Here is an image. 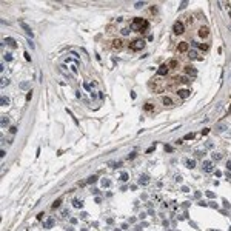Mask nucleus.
<instances>
[{"label":"nucleus","mask_w":231,"mask_h":231,"mask_svg":"<svg viewBox=\"0 0 231 231\" xmlns=\"http://www.w3.org/2000/svg\"><path fill=\"white\" fill-rule=\"evenodd\" d=\"M145 28H148V22L142 17H136L131 23V29L133 31H143Z\"/></svg>","instance_id":"f257e3e1"},{"label":"nucleus","mask_w":231,"mask_h":231,"mask_svg":"<svg viewBox=\"0 0 231 231\" xmlns=\"http://www.w3.org/2000/svg\"><path fill=\"white\" fill-rule=\"evenodd\" d=\"M143 46H145V40H143V39H136V40L131 42V49H134V51L142 49Z\"/></svg>","instance_id":"f03ea898"},{"label":"nucleus","mask_w":231,"mask_h":231,"mask_svg":"<svg viewBox=\"0 0 231 231\" xmlns=\"http://www.w3.org/2000/svg\"><path fill=\"white\" fill-rule=\"evenodd\" d=\"M20 28L25 31V34H26L29 39H32V37H34V31L31 29V26H29V25L26 23V22H20Z\"/></svg>","instance_id":"7ed1b4c3"},{"label":"nucleus","mask_w":231,"mask_h":231,"mask_svg":"<svg viewBox=\"0 0 231 231\" xmlns=\"http://www.w3.org/2000/svg\"><path fill=\"white\" fill-rule=\"evenodd\" d=\"M183 31H185V26H183V23H182V22H176V23L173 25V32H174L176 35L183 34Z\"/></svg>","instance_id":"20e7f679"},{"label":"nucleus","mask_w":231,"mask_h":231,"mask_svg":"<svg viewBox=\"0 0 231 231\" xmlns=\"http://www.w3.org/2000/svg\"><path fill=\"white\" fill-rule=\"evenodd\" d=\"M202 168H203L205 173H211V171H213V168H214V165H213V162H211V160H205L203 165H202Z\"/></svg>","instance_id":"39448f33"},{"label":"nucleus","mask_w":231,"mask_h":231,"mask_svg":"<svg viewBox=\"0 0 231 231\" xmlns=\"http://www.w3.org/2000/svg\"><path fill=\"white\" fill-rule=\"evenodd\" d=\"M168 71H170V68H168V65H160V66H159V69H157V74L159 76H167L168 74Z\"/></svg>","instance_id":"423d86ee"},{"label":"nucleus","mask_w":231,"mask_h":231,"mask_svg":"<svg viewBox=\"0 0 231 231\" xmlns=\"http://www.w3.org/2000/svg\"><path fill=\"white\" fill-rule=\"evenodd\" d=\"M197 34H199V37L200 39H206L208 37V34H210V29H208L206 26H202L199 29V32H197Z\"/></svg>","instance_id":"0eeeda50"},{"label":"nucleus","mask_w":231,"mask_h":231,"mask_svg":"<svg viewBox=\"0 0 231 231\" xmlns=\"http://www.w3.org/2000/svg\"><path fill=\"white\" fill-rule=\"evenodd\" d=\"M185 74H187V76H190V77H194L197 74V69H196V68H193V66H185Z\"/></svg>","instance_id":"6e6552de"},{"label":"nucleus","mask_w":231,"mask_h":231,"mask_svg":"<svg viewBox=\"0 0 231 231\" xmlns=\"http://www.w3.org/2000/svg\"><path fill=\"white\" fill-rule=\"evenodd\" d=\"M177 51L179 53H187L188 51V43L187 42H180V43L177 45Z\"/></svg>","instance_id":"1a4fd4ad"},{"label":"nucleus","mask_w":231,"mask_h":231,"mask_svg":"<svg viewBox=\"0 0 231 231\" xmlns=\"http://www.w3.org/2000/svg\"><path fill=\"white\" fill-rule=\"evenodd\" d=\"M5 43L9 45L11 48H17V42H15L12 37H6V39H5Z\"/></svg>","instance_id":"9d476101"},{"label":"nucleus","mask_w":231,"mask_h":231,"mask_svg":"<svg viewBox=\"0 0 231 231\" xmlns=\"http://www.w3.org/2000/svg\"><path fill=\"white\" fill-rule=\"evenodd\" d=\"M190 94H191V91H190V89H179V91H177V96H179V97H182V99L188 97Z\"/></svg>","instance_id":"9b49d317"},{"label":"nucleus","mask_w":231,"mask_h":231,"mask_svg":"<svg viewBox=\"0 0 231 231\" xmlns=\"http://www.w3.org/2000/svg\"><path fill=\"white\" fill-rule=\"evenodd\" d=\"M149 182V176L148 174H142L140 179H139V185H146Z\"/></svg>","instance_id":"f8f14e48"},{"label":"nucleus","mask_w":231,"mask_h":231,"mask_svg":"<svg viewBox=\"0 0 231 231\" xmlns=\"http://www.w3.org/2000/svg\"><path fill=\"white\" fill-rule=\"evenodd\" d=\"M188 57L191 59V60H194V59H199V53H197L196 49H191V51H188ZM200 60V59H199Z\"/></svg>","instance_id":"ddd939ff"},{"label":"nucleus","mask_w":231,"mask_h":231,"mask_svg":"<svg viewBox=\"0 0 231 231\" xmlns=\"http://www.w3.org/2000/svg\"><path fill=\"white\" fill-rule=\"evenodd\" d=\"M54 223H56V219L54 217H48V220L45 222V228H51V226H54Z\"/></svg>","instance_id":"4468645a"},{"label":"nucleus","mask_w":231,"mask_h":231,"mask_svg":"<svg viewBox=\"0 0 231 231\" xmlns=\"http://www.w3.org/2000/svg\"><path fill=\"white\" fill-rule=\"evenodd\" d=\"M162 102H163L165 106H171V105H173V100H171V97H168V96L162 97Z\"/></svg>","instance_id":"2eb2a0df"},{"label":"nucleus","mask_w":231,"mask_h":231,"mask_svg":"<svg viewBox=\"0 0 231 231\" xmlns=\"http://www.w3.org/2000/svg\"><path fill=\"white\" fill-rule=\"evenodd\" d=\"M185 165H187V168H190V170H193V168L196 167V160H193V159H187V162H185Z\"/></svg>","instance_id":"dca6fc26"},{"label":"nucleus","mask_w":231,"mask_h":231,"mask_svg":"<svg viewBox=\"0 0 231 231\" xmlns=\"http://www.w3.org/2000/svg\"><path fill=\"white\" fill-rule=\"evenodd\" d=\"M73 206H74V208H79V210H80V208L83 206V202H82L80 199H73Z\"/></svg>","instance_id":"f3484780"},{"label":"nucleus","mask_w":231,"mask_h":231,"mask_svg":"<svg viewBox=\"0 0 231 231\" xmlns=\"http://www.w3.org/2000/svg\"><path fill=\"white\" fill-rule=\"evenodd\" d=\"M109 185H111V180H109L108 177L102 179V182H100V187H102V188H106V187H109Z\"/></svg>","instance_id":"a211bd4d"},{"label":"nucleus","mask_w":231,"mask_h":231,"mask_svg":"<svg viewBox=\"0 0 231 231\" xmlns=\"http://www.w3.org/2000/svg\"><path fill=\"white\" fill-rule=\"evenodd\" d=\"M193 46H199L202 51H208V49H210V46H208L206 43H200V45H199V43H196V42H194V43H193Z\"/></svg>","instance_id":"6ab92c4d"},{"label":"nucleus","mask_w":231,"mask_h":231,"mask_svg":"<svg viewBox=\"0 0 231 231\" xmlns=\"http://www.w3.org/2000/svg\"><path fill=\"white\" fill-rule=\"evenodd\" d=\"M97 179H99V177H97L96 174H93V176H89V177L86 179V183H96V182H97Z\"/></svg>","instance_id":"aec40b11"},{"label":"nucleus","mask_w":231,"mask_h":231,"mask_svg":"<svg viewBox=\"0 0 231 231\" xmlns=\"http://www.w3.org/2000/svg\"><path fill=\"white\" fill-rule=\"evenodd\" d=\"M113 46H114V48H117V49H119V48H122V46H123L122 40H119V39H116V40H113Z\"/></svg>","instance_id":"412c9836"},{"label":"nucleus","mask_w":231,"mask_h":231,"mask_svg":"<svg viewBox=\"0 0 231 231\" xmlns=\"http://www.w3.org/2000/svg\"><path fill=\"white\" fill-rule=\"evenodd\" d=\"M0 105H2V106L9 105V99H8L6 96H2V99H0Z\"/></svg>","instance_id":"4be33fe9"},{"label":"nucleus","mask_w":231,"mask_h":231,"mask_svg":"<svg viewBox=\"0 0 231 231\" xmlns=\"http://www.w3.org/2000/svg\"><path fill=\"white\" fill-rule=\"evenodd\" d=\"M9 120H11V119H9L8 116H3V117H2V126H3V128L9 125Z\"/></svg>","instance_id":"5701e85b"},{"label":"nucleus","mask_w":231,"mask_h":231,"mask_svg":"<svg viewBox=\"0 0 231 231\" xmlns=\"http://www.w3.org/2000/svg\"><path fill=\"white\" fill-rule=\"evenodd\" d=\"M211 157H213V160H222V154H220V152H213V154H211Z\"/></svg>","instance_id":"b1692460"},{"label":"nucleus","mask_w":231,"mask_h":231,"mask_svg":"<svg viewBox=\"0 0 231 231\" xmlns=\"http://www.w3.org/2000/svg\"><path fill=\"white\" fill-rule=\"evenodd\" d=\"M143 109H145V111H152V109H154V105H152V103H145V105H143Z\"/></svg>","instance_id":"393cba45"},{"label":"nucleus","mask_w":231,"mask_h":231,"mask_svg":"<svg viewBox=\"0 0 231 231\" xmlns=\"http://www.w3.org/2000/svg\"><path fill=\"white\" fill-rule=\"evenodd\" d=\"M177 66V60H174V59H171L170 63H168V68H176Z\"/></svg>","instance_id":"a878e982"},{"label":"nucleus","mask_w":231,"mask_h":231,"mask_svg":"<svg viewBox=\"0 0 231 231\" xmlns=\"http://www.w3.org/2000/svg\"><path fill=\"white\" fill-rule=\"evenodd\" d=\"M216 129H217V131H225V129H226V125H225V123H220V125L216 126Z\"/></svg>","instance_id":"bb28decb"},{"label":"nucleus","mask_w":231,"mask_h":231,"mask_svg":"<svg viewBox=\"0 0 231 231\" xmlns=\"http://www.w3.org/2000/svg\"><path fill=\"white\" fill-rule=\"evenodd\" d=\"M128 177H129L128 173H122V174H120V180H122V182H126V180H128Z\"/></svg>","instance_id":"cd10ccee"},{"label":"nucleus","mask_w":231,"mask_h":231,"mask_svg":"<svg viewBox=\"0 0 231 231\" xmlns=\"http://www.w3.org/2000/svg\"><path fill=\"white\" fill-rule=\"evenodd\" d=\"M194 137H196V134H194V133H190V134H187V136H185V140H191V139H194Z\"/></svg>","instance_id":"c85d7f7f"},{"label":"nucleus","mask_w":231,"mask_h":231,"mask_svg":"<svg viewBox=\"0 0 231 231\" xmlns=\"http://www.w3.org/2000/svg\"><path fill=\"white\" fill-rule=\"evenodd\" d=\"M206 197L208 199H216V194H214L213 191H206Z\"/></svg>","instance_id":"c756f323"},{"label":"nucleus","mask_w":231,"mask_h":231,"mask_svg":"<svg viewBox=\"0 0 231 231\" xmlns=\"http://www.w3.org/2000/svg\"><path fill=\"white\" fill-rule=\"evenodd\" d=\"M60 203H62V199H57L56 202L53 203V208H54V210H56V208H59V206H60Z\"/></svg>","instance_id":"7c9ffc66"},{"label":"nucleus","mask_w":231,"mask_h":231,"mask_svg":"<svg viewBox=\"0 0 231 231\" xmlns=\"http://www.w3.org/2000/svg\"><path fill=\"white\" fill-rule=\"evenodd\" d=\"M3 59H5L6 62H11V60H12V56H11V54L8 53V54H5V57H3Z\"/></svg>","instance_id":"2f4dec72"},{"label":"nucleus","mask_w":231,"mask_h":231,"mask_svg":"<svg viewBox=\"0 0 231 231\" xmlns=\"http://www.w3.org/2000/svg\"><path fill=\"white\" fill-rule=\"evenodd\" d=\"M8 83H9V80H8V79H2V88H5L6 85H8Z\"/></svg>","instance_id":"473e14b6"},{"label":"nucleus","mask_w":231,"mask_h":231,"mask_svg":"<svg viewBox=\"0 0 231 231\" xmlns=\"http://www.w3.org/2000/svg\"><path fill=\"white\" fill-rule=\"evenodd\" d=\"M9 133H11V134H15V133H17V128H15V126H11V128H9Z\"/></svg>","instance_id":"72a5a7b5"},{"label":"nucleus","mask_w":231,"mask_h":231,"mask_svg":"<svg viewBox=\"0 0 231 231\" xmlns=\"http://www.w3.org/2000/svg\"><path fill=\"white\" fill-rule=\"evenodd\" d=\"M142 6H145V2H137L136 3V8H142Z\"/></svg>","instance_id":"f704fd0d"},{"label":"nucleus","mask_w":231,"mask_h":231,"mask_svg":"<svg viewBox=\"0 0 231 231\" xmlns=\"http://www.w3.org/2000/svg\"><path fill=\"white\" fill-rule=\"evenodd\" d=\"M28 85H26V83H20V89H28Z\"/></svg>","instance_id":"c9c22d12"},{"label":"nucleus","mask_w":231,"mask_h":231,"mask_svg":"<svg viewBox=\"0 0 231 231\" xmlns=\"http://www.w3.org/2000/svg\"><path fill=\"white\" fill-rule=\"evenodd\" d=\"M200 196H202V194H200L199 191H196V193H194V197H196V199H200Z\"/></svg>","instance_id":"e433bc0d"},{"label":"nucleus","mask_w":231,"mask_h":231,"mask_svg":"<svg viewBox=\"0 0 231 231\" xmlns=\"http://www.w3.org/2000/svg\"><path fill=\"white\" fill-rule=\"evenodd\" d=\"M156 9H157V8H156V6H152V8H149V12H151V14H156Z\"/></svg>","instance_id":"4c0bfd02"},{"label":"nucleus","mask_w":231,"mask_h":231,"mask_svg":"<svg viewBox=\"0 0 231 231\" xmlns=\"http://www.w3.org/2000/svg\"><path fill=\"white\" fill-rule=\"evenodd\" d=\"M62 216L66 217V216H68V210H62Z\"/></svg>","instance_id":"58836bf2"},{"label":"nucleus","mask_w":231,"mask_h":231,"mask_svg":"<svg viewBox=\"0 0 231 231\" xmlns=\"http://www.w3.org/2000/svg\"><path fill=\"white\" fill-rule=\"evenodd\" d=\"M187 5H188V2H182V3H180V9H183Z\"/></svg>","instance_id":"ea45409f"},{"label":"nucleus","mask_w":231,"mask_h":231,"mask_svg":"<svg viewBox=\"0 0 231 231\" xmlns=\"http://www.w3.org/2000/svg\"><path fill=\"white\" fill-rule=\"evenodd\" d=\"M31 97H32V91H29L28 96H26V100H31Z\"/></svg>","instance_id":"a19ab883"},{"label":"nucleus","mask_w":231,"mask_h":231,"mask_svg":"<svg viewBox=\"0 0 231 231\" xmlns=\"http://www.w3.org/2000/svg\"><path fill=\"white\" fill-rule=\"evenodd\" d=\"M83 88H85V89H88V91H89V89H91V85H88V83H83Z\"/></svg>","instance_id":"79ce46f5"},{"label":"nucleus","mask_w":231,"mask_h":231,"mask_svg":"<svg viewBox=\"0 0 231 231\" xmlns=\"http://www.w3.org/2000/svg\"><path fill=\"white\" fill-rule=\"evenodd\" d=\"M210 206H211V208H219V206H217V203H216V202H211V203H210Z\"/></svg>","instance_id":"37998d69"},{"label":"nucleus","mask_w":231,"mask_h":231,"mask_svg":"<svg viewBox=\"0 0 231 231\" xmlns=\"http://www.w3.org/2000/svg\"><path fill=\"white\" fill-rule=\"evenodd\" d=\"M128 32H129V29H122V34L123 35H128Z\"/></svg>","instance_id":"c03bdc74"},{"label":"nucleus","mask_w":231,"mask_h":231,"mask_svg":"<svg viewBox=\"0 0 231 231\" xmlns=\"http://www.w3.org/2000/svg\"><path fill=\"white\" fill-rule=\"evenodd\" d=\"M226 168H228V170L231 171V160H228V162H226Z\"/></svg>","instance_id":"a18cd8bd"},{"label":"nucleus","mask_w":231,"mask_h":231,"mask_svg":"<svg viewBox=\"0 0 231 231\" xmlns=\"http://www.w3.org/2000/svg\"><path fill=\"white\" fill-rule=\"evenodd\" d=\"M25 59H26V60L29 62V60H31V57H29V54L28 53H25Z\"/></svg>","instance_id":"49530a36"},{"label":"nucleus","mask_w":231,"mask_h":231,"mask_svg":"<svg viewBox=\"0 0 231 231\" xmlns=\"http://www.w3.org/2000/svg\"><path fill=\"white\" fill-rule=\"evenodd\" d=\"M199 205H200V206H206V203H205L203 200H200V202H199Z\"/></svg>","instance_id":"de8ad7c7"},{"label":"nucleus","mask_w":231,"mask_h":231,"mask_svg":"<svg viewBox=\"0 0 231 231\" xmlns=\"http://www.w3.org/2000/svg\"><path fill=\"white\" fill-rule=\"evenodd\" d=\"M206 148H210V149H213V148H214V145H213V143H208V145H206Z\"/></svg>","instance_id":"09e8293b"},{"label":"nucleus","mask_w":231,"mask_h":231,"mask_svg":"<svg viewBox=\"0 0 231 231\" xmlns=\"http://www.w3.org/2000/svg\"><path fill=\"white\" fill-rule=\"evenodd\" d=\"M230 17H231V11H230Z\"/></svg>","instance_id":"8fccbe9b"},{"label":"nucleus","mask_w":231,"mask_h":231,"mask_svg":"<svg viewBox=\"0 0 231 231\" xmlns=\"http://www.w3.org/2000/svg\"><path fill=\"white\" fill-rule=\"evenodd\" d=\"M211 231H216V230H211Z\"/></svg>","instance_id":"3c124183"}]
</instances>
